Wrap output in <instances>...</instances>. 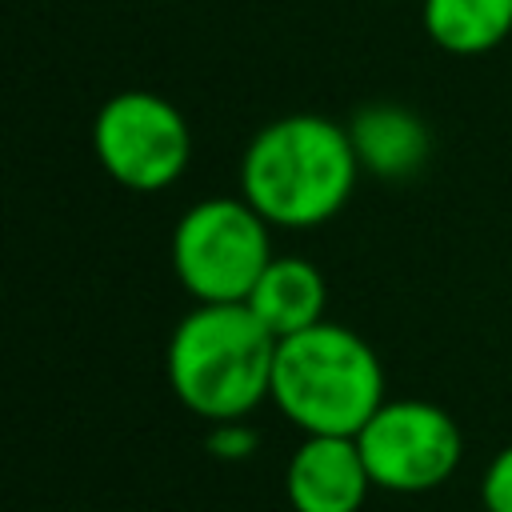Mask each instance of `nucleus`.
<instances>
[{
	"mask_svg": "<svg viewBox=\"0 0 512 512\" xmlns=\"http://www.w3.org/2000/svg\"><path fill=\"white\" fill-rule=\"evenodd\" d=\"M360 176L344 124L320 112L268 120L240 156V196L280 228H316L332 220Z\"/></svg>",
	"mask_w": 512,
	"mask_h": 512,
	"instance_id": "1",
	"label": "nucleus"
},
{
	"mask_svg": "<svg viewBox=\"0 0 512 512\" xmlns=\"http://www.w3.org/2000/svg\"><path fill=\"white\" fill-rule=\"evenodd\" d=\"M276 344L260 316L236 304H196L168 336V388L200 420H244L272 400Z\"/></svg>",
	"mask_w": 512,
	"mask_h": 512,
	"instance_id": "2",
	"label": "nucleus"
},
{
	"mask_svg": "<svg viewBox=\"0 0 512 512\" xmlns=\"http://www.w3.org/2000/svg\"><path fill=\"white\" fill-rule=\"evenodd\" d=\"M272 404L304 436H356L384 404V364L360 332L320 320L280 336Z\"/></svg>",
	"mask_w": 512,
	"mask_h": 512,
	"instance_id": "3",
	"label": "nucleus"
},
{
	"mask_svg": "<svg viewBox=\"0 0 512 512\" xmlns=\"http://www.w3.org/2000/svg\"><path fill=\"white\" fill-rule=\"evenodd\" d=\"M268 220L244 196H208L172 228V272L200 304L248 300L272 260Z\"/></svg>",
	"mask_w": 512,
	"mask_h": 512,
	"instance_id": "4",
	"label": "nucleus"
},
{
	"mask_svg": "<svg viewBox=\"0 0 512 512\" xmlns=\"http://www.w3.org/2000/svg\"><path fill=\"white\" fill-rule=\"evenodd\" d=\"M92 152L120 188L164 192L192 160V128L160 92L128 88L100 104L92 120Z\"/></svg>",
	"mask_w": 512,
	"mask_h": 512,
	"instance_id": "5",
	"label": "nucleus"
},
{
	"mask_svg": "<svg viewBox=\"0 0 512 512\" xmlns=\"http://www.w3.org/2000/svg\"><path fill=\"white\" fill-rule=\"evenodd\" d=\"M356 444L372 484L388 492H428L444 484L464 456L456 420L440 404L412 396L384 400L356 432Z\"/></svg>",
	"mask_w": 512,
	"mask_h": 512,
	"instance_id": "6",
	"label": "nucleus"
},
{
	"mask_svg": "<svg viewBox=\"0 0 512 512\" xmlns=\"http://www.w3.org/2000/svg\"><path fill=\"white\" fill-rule=\"evenodd\" d=\"M372 488L356 436H304L284 468L292 512H360Z\"/></svg>",
	"mask_w": 512,
	"mask_h": 512,
	"instance_id": "7",
	"label": "nucleus"
},
{
	"mask_svg": "<svg viewBox=\"0 0 512 512\" xmlns=\"http://www.w3.org/2000/svg\"><path fill=\"white\" fill-rule=\"evenodd\" d=\"M356 160L364 172L380 176V180H408L424 168L428 152H432V136L424 128V120L392 100L380 104H364L352 124H348Z\"/></svg>",
	"mask_w": 512,
	"mask_h": 512,
	"instance_id": "8",
	"label": "nucleus"
},
{
	"mask_svg": "<svg viewBox=\"0 0 512 512\" xmlns=\"http://www.w3.org/2000/svg\"><path fill=\"white\" fill-rule=\"evenodd\" d=\"M324 300H328V284L312 260L272 256L244 304L260 316V324L272 336H292L324 320Z\"/></svg>",
	"mask_w": 512,
	"mask_h": 512,
	"instance_id": "9",
	"label": "nucleus"
},
{
	"mask_svg": "<svg viewBox=\"0 0 512 512\" xmlns=\"http://www.w3.org/2000/svg\"><path fill=\"white\" fill-rule=\"evenodd\" d=\"M424 32L452 56H484L512 36V0H424Z\"/></svg>",
	"mask_w": 512,
	"mask_h": 512,
	"instance_id": "10",
	"label": "nucleus"
},
{
	"mask_svg": "<svg viewBox=\"0 0 512 512\" xmlns=\"http://www.w3.org/2000/svg\"><path fill=\"white\" fill-rule=\"evenodd\" d=\"M204 448H208L216 460H224V464H240V460H248V456L260 448V436H256L244 420H220V424H212Z\"/></svg>",
	"mask_w": 512,
	"mask_h": 512,
	"instance_id": "11",
	"label": "nucleus"
},
{
	"mask_svg": "<svg viewBox=\"0 0 512 512\" xmlns=\"http://www.w3.org/2000/svg\"><path fill=\"white\" fill-rule=\"evenodd\" d=\"M480 504L484 512H512V444H504L480 480Z\"/></svg>",
	"mask_w": 512,
	"mask_h": 512,
	"instance_id": "12",
	"label": "nucleus"
}]
</instances>
